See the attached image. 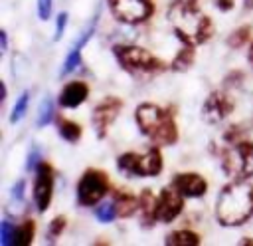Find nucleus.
Here are the masks:
<instances>
[{"label": "nucleus", "mask_w": 253, "mask_h": 246, "mask_svg": "<svg viewBox=\"0 0 253 246\" xmlns=\"http://www.w3.org/2000/svg\"><path fill=\"white\" fill-rule=\"evenodd\" d=\"M168 20L172 24L174 36L182 44L202 46L213 36V22L204 14L194 0H176L168 10Z\"/></svg>", "instance_id": "nucleus-1"}, {"label": "nucleus", "mask_w": 253, "mask_h": 246, "mask_svg": "<svg viewBox=\"0 0 253 246\" xmlns=\"http://www.w3.org/2000/svg\"><path fill=\"white\" fill-rule=\"evenodd\" d=\"M253 216V184L235 179L225 184L215 198V220L225 228L241 226Z\"/></svg>", "instance_id": "nucleus-2"}, {"label": "nucleus", "mask_w": 253, "mask_h": 246, "mask_svg": "<svg viewBox=\"0 0 253 246\" xmlns=\"http://www.w3.org/2000/svg\"><path fill=\"white\" fill-rule=\"evenodd\" d=\"M134 121L138 131L158 147H170L178 141V125L172 107H162L152 101L138 103L134 109Z\"/></svg>", "instance_id": "nucleus-3"}, {"label": "nucleus", "mask_w": 253, "mask_h": 246, "mask_svg": "<svg viewBox=\"0 0 253 246\" xmlns=\"http://www.w3.org/2000/svg\"><path fill=\"white\" fill-rule=\"evenodd\" d=\"M113 54L119 62V65L128 71L130 75H138V73H160L166 69V63L162 60H158L152 52H148L146 48L140 46H132V44H115L113 46Z\"/></svg>", "instance_id": "nucleus-4"}, {"label": "nucleus", "mask_w": 253, "mask_h": 246, "mask_svg": "<svg viewBox=\"0 0 253 246\" xmlns=\"http://www.w3.org/2000/svg\"><path fill=\"white\" fill-rule=\"evenodd\" d=\"M162 167H164V161L158 145L150 147L144 153L126 151L117 159V169L121 173L134 175V177H158L162 173Z\"/></svg>", "instance_id": "nucleus-5"}, {"label": "nucleus", "mask_w": 253, "mask_h": 246, "mask_svg": "<svg viewBox=\"0 0 253 246\" xmlns=\"http://www.w3.org/2000/svg\"><path fill=\"white\" fill-rule=\"evenodd\" d=\"M109 190H111V183L107 173L101 169H87L77 181V188H75L77 204L97 206Z\"/></svg>", "instance_id": "nucleus-6"}, {"label": "nucleus", "mask_w": 253, "mask_h": 246, "mask_svg": "<svg viewBox=\"0 0 253 246\" xmlns=\"http://www.w3.org/2000/svg\"><path fill=\"white\" fill-rule=\"evenodd\" d=\"M221 165L225 175L235 179H251L253 177V141H239L233 145V151L221 153Z\"/></svg>", "instance_id": "nucleus-7"}, {"label": "nucleus", "mask_w": 253, "mask_h": 246, "mask_svg": "<svg viewBox=\"0 0 253 246\" xmlns=\"http://www.w3.org/2000/svg\"><path fill=\"white\" fill-rule=\"evenodd\" d=\"M107 6L115 20L128 26L150 20L156 10L154 0H107Z\"/></svg>", "instance_id": "nucleus-8"}, {"label": "nucleus", "mask_w": 253, "mask_h": 246, "mask_svg": "<svg viewBox=\"0 0 253 246\" xmlns=\"http://www.w3.org/2000/svg\"><path fill=\"white\" fill-rule=\"evenodd\" d=\"M53 184H55V171L49 163L42 161L34 171V204L38 212H45L51 206L53 198Z\"/></svg>", "instance_id": "nucleus-9"}, {"label": "nucleus", "mask_w": 253, "mask_h": 246, "mask_svg": "<svg viewBox=\"0 0 253 246\" xmlns=\"http://www.w3.org/2000/svg\"><path fill=\"white\" fill-rule=\"evenodd\" d=\"M121 109H123V99L117 97V95H107V97H103L93 107L91 123H93V129L97 131V137L99 139H105L107 137V131L111 129V125L119 117Z\"/></svg>", "instance_id": "nucleus-10"}, {"label": "nucleus", "mask_w": 253, "mask_h": 246, "mask_svg": "<svg viewBox=\"0 0 253 246\" xmlns=\"http://www.w3.org/2000/svg\"><path fill=\"white\" fill-rule=\"evenodd\" d=\"M233 109H235V101L227 93V89H215L206 97L202 105V115L210 125H215L227 119L233 113Z\"/></svg>", "instance_id": "nucleus-11"}, {"label": "nucleus", "mask_w": 253, "mask_h": 246, "mask_svg": "<svg viewBox=\"0 0 253 246\" xmlns=\"http://www.w3.org/2000/svg\"><path fill=\"white\" fill-rule=\"evenodd\" d=\"M184 198L186 196L180 194L172 184L164 186L156 198V220L162 224L174 222L184 210Z\"/></svg>", "instance_id": "nucleus-12"}, {"label": "nucleus", "mask_w": 253, "mask_h": 246, "mask_svg": "<svg viewBox=\"0 0 253 246\" xmlns=\"http://www.w3.org/2000/svg\"><path fill=\"white\" fill-rule=\"evenodd\" d=\"M170 184L186 198H202L208 192V181L198 173H178L172 177Z\"/></svg>", "instance_id": "nucleus-13"}, {"label": "nucleus", "mask_w": 253, "mask_h": 246, "mask_svg": "<svg viewBox=\"0 0 253 246\" xmlns=\"http://www.w3.org/2000/svg\"><path fill=\"white\" fill-rule=\"evenodd\" d=\"M89 97V85L81 79H73L69 83L63 85L59 97H57V103L61 109H75L79 107L85 99Z\"/></svg>", "instance_id": "nucleus-14"}, {"label": "nucleus", "mask_w": 253, "mask_h": 246, "mask_svg": "<svg viewBox=\"0 0 253 246\" xmlns=\"http://www.w3.org/2000/svg\"><path fill=\"white\" fill-rule=\"evenodd\" d=\"M156 198L150 188H144L138 194V210H140V226L142 228H152L156 220Z\"/></svg>", "instance_id": "nucleus-15"}, {"label": "nucleus", "mask_w": 253, "mask_h": 246, "mask_svg": "<svg viewBox=\"0 0 253 246\" xmlns=\"http://www.w3.org/2000/svg\"><path fill=\"white\" fill-rule=\"evenodd\" d=\"M111 194H113L119 218H130L138 210V198L132 192L123 190V188H111Z\"/></svg>", "instance_id": "nucleus-16"}, {"label": "nucleus", "mask_w": 253, "mask_h": 246, "mask_svg": "<svg viewBox=\"0 0 253 246\" xmlns=\"http://www.w3.org/2000/svg\"><path fill=\"white\" fill-rule=\"evenodd\" d=\"M164 242L168 246H198L202 242L200 234L194 232V230H188V228H180V230H174V232H168Z\"/></svg>", "instance_id": "nucleus-17"}, {"label": "nucleus", "mask_w": 253, "mask_h": 246, "mask_svg": "<svg viewBox=\"0 0 253 246\" xmlns=\"http://www.w3.org/2000/svg\"><path fill=\"white\" fill-rule=\"evenodd\" d=\"M55 127H57L61 139L67 141V143H77L81 139V133H83L81 125L71 121V119H67V117H63V115L55 117Z\"/></svg>", "instance_id": "nucleus-18"}, {"label": "nucleus", "mask_w": 253, "mask_h": 246, "mask_svg": "<svg viewBox=\"0 0 253 246\" xmlns=\"http://www.w3.org/2000/svg\"><path fill=\"white\" fill-rule=\"evenodd\" d=\"M196 62V46L190 44H182V48L178 50V54L172 60V69L174 71H188Z\"/></svg>", "instance_id": "nucleus-19"}, {"label": "nucleus", "mask_w": 253, "mask_h": 246, "mask_svg": "<svg viewBox=\"0 0 253 246\" xmlns=\"http://www.w3.org/2000/svg\"><path fill=\"white\" fill-rule=\"evenodd\" d=\"M34 236H36V222L32 220V218H26V220H22L16 228H14V238H12V244L16 246H28V244H32V240H34Z\"/></svg>", "instance_id": "nucleus-20"}, {"label": "nucleus", "mask_w": 253, "mask_h": 246, "mask_svg": "<svg viewBox=\"0 0 253 246\" xmlns=\"http://www.w3.org/2000/svg\"><path fill=\"white\" fill-rule=\"evenodd\" d=\"M227 46L231 48V50H239V48H243L247 42H251V26H239V28H235L229 36H227Z\"/></svg>", "instance_id": "nucleus-21"}, {"label": "nucleus", "mask_w": 253, "mask_h": 246, "mask_svg": "<svg viewBox=\"0 0 253 246\" xmlns=\"http://www.w3.org/2000/svg\"><path fill=\"white\" fill-rule=\"evenodd\" d=\"M95 218L103 224H109L113 222L115 218H119V212H117V206H115V200H107V202H99L95 206Z\"/></svg>", "instance_id": "nucleus-22"}, {"label": "nucleus", "mask_w": 253, "mask_h": 246, "mask_svg": "<svg viewBox=\"0 0 253 246\" xmlns=\"http://www.w3.org/2000/svg\"><path fill=\"white\" fill-rule=\"evenodd\" d=\"M247 125H243V123H237V125H229L227 129H225V133H223V141L225 143H229V145H235V143H239V141H243V137L247 135Z\"/></svg>", "instance_id": "nucleus-23"}, {"label": "nucleus", "mask_w": 253, "mask_h": 246, "mask_svg": "<svg viewBox=\"0 0 253 246\" xmlns=\"http://www.w3.org/2000/svg\"><path fill=\"white\" fill-rule=\"evenodd\" d=\"M28 105H30V93H28V91H24V93L18 97L16 105L12 107V113H10V123H18V121H20V119L26 115Z\"/></svg>", "instance_id": "nucleus-24"}, {"label": "nucleus", "mask_w": 253, "mask_h": 246, "mask_svg": "<svg viewBox=\"0 0 253 246\" xmlns=\"http://www.w3.org/2000/svg\"><path fill=\"white\" fill-rule=\"evenodd\" d=\"M65 226H67V220H65V216H55V218H51V222L47 224V234H45V240H49V242H55L59 236H61V232L65 230Z\"/></svg>", "instance_id": "nucleus-25"}, {"label": "nucleus", "mask_w": 253, "mask_h": 246, "mask_svg": "<svg viewBox=\"0 0 253 246\" xmlns=\"http://www.w3.org/2000/svg\"><path fill=\"white\" fill-rule=\"evenodd\" d=\"M51 119H53V101L49 97H43L38 113V127H45Z\"/></svg>", "instance_id": "nucleus-26"}, {"label": "nucleus", "mask_w": 253, "mask_h": 246, "mask_svg": "<svg viewBox=\"0 0 253 246\" xmlns=\"http://www.w3.org/2000/svg\"><path fill=\"white\" fill-rule=\"evenodd\" d=\"M79 63H81V50H79V48H73V50L67 54V58H65V63H63V67H61V75L71 73Z\"/></svg>", "instance_id": "nucleus-27"}, {"label": "nucleus", "mask_w": 253, "mask_h": 246, "mask_svg": "<svg viewBox=\"0 0 253 246\" xmlns=\"http://www.w3.org/2000/svg\"><path fill=\"white\" fill-rule=\"evenodd\" d=\"M14 224L10 222V218H2L0 222V242L4 246H10L12 244V238H14Z\"/></svg>", "instance_id": "nucleus-28"}, {"label": "nucleus", "mask_w": 253, "mask_h": 246, "mask_svg": "<svg viewBox=\"0 0 253 246\" xmlns=\"http://www.w3.org/2000/svg\"><path fill=\"white\" fill-rule=\"evenodd\" d=\"M51 8H53V0H38V16L40 20H49L51 16Z\"/></svg>", "instance_id": "nucleus-29"}, {"label": "nucleus", "mask_w": 253, "mask_h": 246, "mask_svg": "<svg viewBox=\"0 0 253 246\" xmlns=\"http://www.w3.org/2000/svg\"><path fill=\"white\" fill-rule=\"evenodd\" d=\"M67 12H59L57 18H55V34H53V40H59L65 32V26H67Z\"/></svg>", "instance_id": "nucleus-30"}, {"label": "nucleus", "mask_w": 253, "mask_h": 246, "mask_svg": "<svg viewBox=\"0 0 253 246\" xmlns=\"http://www.w3.org/2000/svg\"><path fill=\"white\" fill-rule=\"evenodd\" d=\"M42 163V159H40V151L34 147L30 153H28V159H26V169L28 171H36V167Z\"/></svg>", "instance_id": "nucleus-31"}, {"label": "nucleus", "mask_w": 253, "mask_h": 246, "mask_svg": "<svg viewBox=\"0 0 253 246\" xmlns=\"http://www.w3.org/2000/svg\"><path fill=\"white\" fill-rule=\"evenodd\" d=\"M24 188H26V183L20 179L18 183H14V186H12V200L14 202H22V198H24Z\"/></svg>", "instance_id": "nucleus-32"}, {"label": "nucleus", "mask_w": 253, "mask_h": 246, "mask_svg": "<svg viewBox=\"0 0 253 246\" xmlns=\"http://www.w3.org/2000/svg\"><path fill=\"white\" fill-rule=\"evenodd\" d=\"M213 4H215L221 12H229V10L233 8V4H235V2H233V0H213Z\"/></svg>", "instance_id": "nucleus-33"}, {"label": "nucleus", "mask_w": 253, "mask_h": 246, "mask_svg": "<svg viewBox=\"0 0 253 246\" xmlns=\"http://www.w3.org/2000/svg\"><path fill=\"white\" fill-rule=\"evenodd\" d=\"M0 40H2V50H6L8 48V34H6V30L0 32Z\"/></svg>", "instance_id": "nucleus-34"}, {"label": "nucleus", "mask_w": 253, "mask_h": 246, "mask_svg": "<svg viewBox=\"0 0 253 246\" xmlns=\"http://www.w3.org/2000/svg\"><path fill=\"white\" fill-rule=\"evenodd\" d=\"M247 60H249V63L253 65V42L249 44V52H247Z\"/></svg>", "instance_id": "nucleus-35"}, {"label": "nucleus", "mask_w": 253, "mask_h": 246, "mask_svg": "<svg viewBox=\"0 0 253 246\" xmlns=\"http://www.w3.org/2000/svg\"><path fill=\"white\" fill-rule=\"evenodd\" d=\"M241 242H243V244H253V238H243Z\"/></svg>", "instance_id": "nucleus-36"}, {"label": "nucleus", "mask_w": 253, "mask_h": 246, "mask_svg": "<svg viewBox=\"0 0 253 246\" xmlns=\"http://www.w3.org/2000/svg\"><path fill=\"white\" fill-rule=\"evenodd\" d=\"M194 2H196V0H194Z\"/></svg>", "instance_id": "nucleus-37"}]
</instances>
